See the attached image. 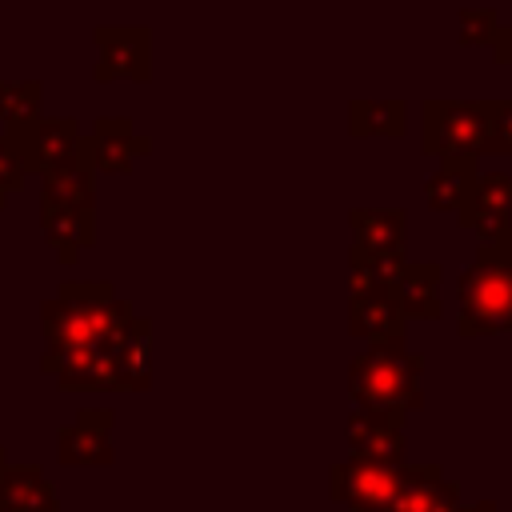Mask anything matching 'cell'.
I'll return each mask as SVG.
<instances>
[{
    "label": "cell",
    "mask_w": 512,
    "mask_h": 512,
    "mask_svg": "<svg viewBox=\"0 0 512 512\" xmlns=\"http://www.w3.org/2000/svg\"><path fill=\"white\" fill-rule=\"evenodd\" d=\"M440 280H444L440 264L404 260L396 268V276L388 280V296L396 300L404 320H436L440 316Z\"/></svg>",
    "instance_id": "17"
},
{
    "label": "cell",
    "mask_w": 512,
    "mask_h": 512,
    "mask_svg": "<svg viewBox=\"0 0 512 512\" xmlns=\"http://www.w3.org/2000/svg\"><path fill=\"white\" fill-rule=\"evenodd\" d=\"M92 44H96V64H92L96 84H112V80L148 84L152 80V36H148V28L100 24L92 32Z\"/></svg>",
    "instance_id": "6"
},
{
    "label": "cell",
    "mask_w": 512,
    "mask_h": 512,
    "mask_svg": "<svg viewBox=\"0 0 512 512\" xmlns=\"http://www.w3.org/2000/svg\"><path fill=\"white\" fill-rule=\"evenodd\" d=\"M44 112L40 80H0V132H12Z\"/></svg>",
    "instance_id": "23"
},
{
    "label": "cell",
    "mask_w": 512,
    "mask_h": 512,
    "mask_svg": "<svg viewBox=\"0 0 512 512\" xmlns=\"http://www.w3.org/2000/svg\"><path fill=\"white\" fill-rule=\"evenodd\" d=\"M420 152L436 160L492 156L488 100H424L420 104Z\"/></svg>",
    "instance_id": "4"
},
{
    "label": "cell",
    "mask_w": 512,
    "mask_h": 512,
    "mask_svg": "<svg viewBox=\"0 0 512 512\" xmlns=\"http://www.w3.org/2000/svg\"><path fill=\"white\" fill-rule=\"evenodd\" d=\"M348 456L404 464V420L372 408H352L348 416Z\"/></svg>",
    "instance_id": "14"
},
{
    "label": "cell",
    "mask_w": 512,
    "mask_h": 512,
    "mask_svg": "<svg viewBox=\"0 0 512 512\" xmlns=\"http://www.w3.org/2000/svg\"><path fill=\"white\" fill-rule=\"evenodd\" d=\"M116 344H100V348H44L40 372L52 376L64 392H116Z\"/></svg>",
    "instance_id": "7"
},
{
    "label": "cell",
    "mask_w": 512,
    "mask_h": 512,
    "mask_svg": "<svg viewBox=\"0 0 512 512\" xmlns=\"http://www.w3.org/2000/svg\"><path fill=\"white\" fill-rule=\"evenodd\" d=\"M496 12L492 8H464L456 16V44L460 48H492L496 36Z\"/></svg>",
    "instance_id": "24"
},
{
    "label": "cell",
    "mask_w": 512,
    "mask_h": 512,
    "mask_svg": "<svg viewBox=\"0 0 512 512\" xmlns=\"http://www.w3.org/2000/svg\"><path fill=\"white\" fill-rule=\"evenodd\" d=\"M148 152L152 140L140 136L128 116H96L92 128L84 132V160L108 176H128L136 160H144Z\"/></svg>",
    "instance_id": "8"
},
{
    "label": "cell",
    "mask_w": 512,
    "mask_h": 512,
    "mask_svg": "<svg viewBox=\"0 0 512 512\" xmlns=\"http://www.w3.org/2000/svg\"><path fill=\"white\" fill-rule=\"evenodd\" d=\"M400 472H404V464H380V460L348 456L344 464L332 468L328 492H332V500H340L348 508H388V500L400 484Z\"/></svg>",
    "instance_id": "10"
},
{
    "label": "cell",
    "mask_w": 512,
    "mask_h": 512,
    "mask_svg": "<svg viewBox=\"0 0 512 512\" xmlns=\"http://www.w3.org/2000/svg\"><path fill=\"white\" fill-rule=\"evenodd\" d=\"M348 132L396 140L408 132V104L404 100H352L348 104Z\"/></svg>",
    "instance_id": "22"
},
{
    "label": "cell",
    "mask_w": 512,
    "mask_h": 512,
    "mask_svg": "<svg viewBox=\"0 0 512 512\" xmlns=\"http://www.w3.org/2000/svg\"><path fill=\"white\" fill-rule=\"evenodd\" d=\"M152 384V324L132 316L116 344V392H144Z\"/></svg>",
    "instance_id": "19"
},
{
    "label": "cell",
    "mask_w": 512,
    "mask_h": 512,
    "mask_svg": "<svg viewBox=\"0 0 512 512\" xmlns=\"http://www.w3.org/2000/svg\"><path fill=\"white\" fill-rule=\"evenodd\" d=\"M0 508L4 512H60L56 488L36 464H4L0 472Z\"/></svg>",
    "instance_id": "18"
},
{
    "label": "cell",
    "mask_w": 512,
    "mask_h": 512,
    "mask_svg": "<svg viewBox=\"0 0 512 512\" xmlns=\"http://www.w3.org/2000/svg\"><path fill=\"white\" fill-rule=\"evenodd\" d=\"M4 464H8V452H4V448H0V472H4Z\"/></svg>",
    "instance_id": "30"
},
{
    "label": "cell",
    "mask_w": 512,
    "mask_h": 512,
    "mask_svg": "<svg viewBox=\"0 0 512 512\" xmlns=\"http://www.w3.org/2000/svg\"><path fill=\"white\" fill-rule=\"evenodd\" d=\"M40 204H64V208H92L96 212V168L80 156L72 164L40 172Z\"/></svg>",
    "instance_id": "20"
},
{
    "label": "cell",
    "mask_w": 512,
    "mask_h": 512,
    "mask_svg": "<svg viewBox=\"0 0 512 512\" xmlns=\"http://www.w3.org/2000/svg\"><path fill=\"white\" fill-rule=\"evenodd\" d=\"M20 184H24V168H20V160H16L12 140L0 132V192L12 196V192H20Z\"/></svg>",
    "instance_id": "26"
},
{
    "label": "cell",
    "mask_w": 512,
    "mask_h": 512,
    "mask_svg": "<svg viewBox=\"0 0 512 512\" xmlns=\"http://www.w3.org/2000/svg\"><path fill=\"white\" fill-rule=\"evenodd\" d=\"M404 208H352L348 256H404Z\"/></svg>",
    "instance_id": "16"
},
{
    "label": "cell",
    "mask_w": 512,
    "mask_h": 512,
    "mask_svg": "<svg viewBox=\"0 0 512 512\" xmlns=\"http://www.w3.org/2000/svg\"><path fill=\"white\" fill-rule=\"evenodd\" d=\"M464 228L480 236V244L512 240V172H480L476 192L456 216Z\"/></svg>",
    "instance_id": "11"
},
{
    "label": "cell",
    "mask_w": 512,
    "mask_h": 512,
    "mask_svg": "<svg viewBox=\"0 0 512 512\" xmlns=\"http://www.w3.org/2000/svg\"><path fill=\"white\" fill-rule=\"evenodd\" d=\"M404 312L396 308V300L388 296V284H364V280H348V332L376 344V340H392L404 336Z\"/></svg>",
    "instance_id": "12"
},
{
    "label": "cell",
    "mask_w": 512,
    "mask_h": 512,
    "mask_svg": "<svg viewBox=\"0 0 512 512\" xmlns=\"http://www.w3.org/2000/svg\"><path fill=\"white\" fill-rule=\"evenodd\" d=\"M0 512H4V508H0Z\"/></svg>",
    "instance_id": "32"
},
{
    "label": "cell",
    "mask_w": 512,
    "mask_h": 512,
    "mask_svg": "<svg viewBox=\"0 0 512 512\" xmlns=\"http://www.w3.org/2000/svg\"><path fill=\"white\" fill-rule=\"evenodd\" d=\"M112 408H80L72 424L56 432V460L64 468H108L112 464Z\"/></svg>",
    "instance_id": "9"
},
{
    "label": "cell",
    "mask_w": 512,
    "mask_h": 512,
    "mask_svg": "<svg viewBox=\"0 0 512 512\" xmlns=\"http://www.w3.org/2000/svg\"><path fill=\"white\" fill-rule=\"evenodd\" d=\"M452 512H496V504H492V500H480V504H456Z\"/></svg>",
    "instance_id": "28"
},
{
    "label": "cell",
    "mask_w": 512,
    "mask_h": 512,
    "mask_svg": "<svg viewBox=\"0 0 512 512\" xmlns=\"http://www.w3.org/2000/svg\"><path fill=\"white\" fill-rule=\"evenodd\" d=\"M476 176H480V168L472 164V160H440V168L428 176V184H424V204L432 208V212H452V216H460L464 212V204L472 200V192H476Z\"/></svg>",
    "instance_id": "21"
},
{
    "label": "cell",
    "mask_w": 512,
    "mask_h": 512,
    "mask_svg": "<svg viewBox=\"0 0 512 512\" xmlns=\"http://www.w3.org/2000/svg\"><path fill=\"white\" fill-rule=\"evenodd\" d=\"M492 156H512V100H488Z\"/></svg>",
    "instance_id": "25"
},
{
    "label": "cell",
    "mask_w": 512,
    "mask_h": 512,
    "mask_svg": "<svg viewBox=\"0 0 512 512\" xmlns=\"http://www.w3.org/2000/svg\"><path fill=\"white\" fill-rule=\"evenodd\" d=\"M40 236L56 252L60 264H76L80 252L96 244V212L92 208L40 204Z\"/></svg>",
    "instance_id": "15"
},
{
    "label": "cell",
    "mask_w": 512,
    "mask_h": 512,
    "mask_svg": "<svg viewBox=\"0 0 512 512\" xmlns=\"http://www.w3.org/2000/svg\"><path fill=\"white\" fill-rule=\"evenodd\" d=\"M492 52H496V60H500V64H508V60H512V24L496 28V36H492Z\"/></svg>",
    "instance_id": "27"
},
{
    "label": "cell",
    "mask_w": 512,
    "mask_h": 512,
    "mask_svg": "<svg viewBox=\"0 0 512 512\" xmlns=\"http://www.w3.org/2000/svg\"><path fill=\"white\" fill-rule=\"evenodd\" d=\"M16 148V160L24 168V176H40L48 168H60V164H72L84 156V132L72 116H36L12 132H4Z\"/></svg>",
    "instance_id": "5"
},
{
    "label": "cell",
    "mask_w": 512,
    "mask_h": 512,
    "mask_svg": "<svg viewBox=\"0 0 512 512\" xmlns=\"http://www.w3.org/2000/svg\"><path fill=\"white\" fill-rule=\"evenodd\" d=\"M4 208H8V196H4V192H0V212H4Z\"/></svg>",
    "instance_id": "31"
},
{
    "label": "cell",
    "mask_w": 512,
    "mask_h": 512,
    "mask_svg": "<svg viewBox=\"0 0 512 512\" xmlns=\"http://www.w3.org/2000/svg\"><path fill=\"white\" fill-rule=\"evenodd\" d=\"M456 332L464 340L512 332V240L480 244L456 280Z\"/></svg>",
    "instance_id": "3"
},
{
    "label": "cell",
    "mask_w": 512,
    "mask_h": 512,
    "mask_svg": "<svg viewBox=\"0 0 512 512\" xmlns=\"http://www.w3.org/2000/svg\"><path fill=\"white\" fill-rule=\"evenodd\" d=\"M348 512H384V508H348Z\"/></svg>",
    "instance_id": "29"
},
{
    "label": "cell",
    "mask_w": 512,
    "mask_h": 512,
    "mask_svg": "<svg viewBox=\"0 0 512 512\" xmlns=\"http://www.w3.org/2000/svg\"><path fill=\"white\" fill-rule=\"evenodd\" d=\"M460 504V484L436 464H404L400 484L384 512H452Z\"/></svg>",
    "instance_id": "13"
},
{
    "label": "cell",
    "mask_w": 512,
    "mask_h": 512,
    "mask_svg": "<svg viewBox=\"0 0 512 512\" xmlns=\"http://www.w3.org/2000/svg\"><path fill=\"white\" fill-rule=\"evenodd\" d=\"M348 396L356 408L408 416L424 408V356L404 344V336L376 340L348 364Z\"/></svg>",
    "instance_id": "2"
},
{
    "label": "cell",
    "mask_w": 512,
    "mask_h": 512,
    "mask_svg": "<svg viewBox=\"0 0 512 512\" xmlns=\"http://www.w3.org/2000/svg\"><path fill=\"white\" fill-rule=\"evenodd\" d=\"M132 304L104 280H64L40 304L44 348H100L116 344L132 324Z\"/></svg>",
    "instance_id": "1"
}]
</instances>
